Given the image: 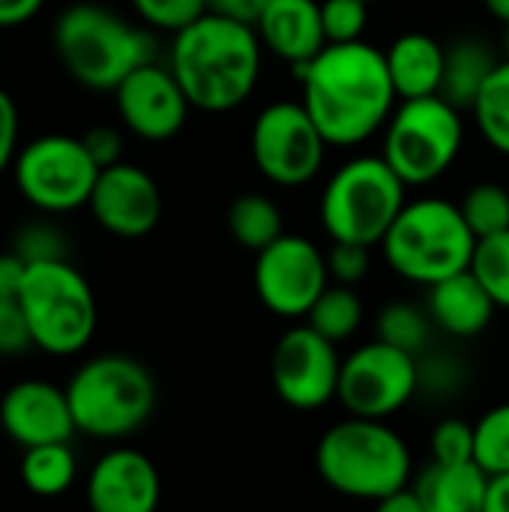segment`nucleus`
Segmentation results:
<instances>
[{
    "label": "nucleus",
    "instance_id": "f257e3e1",
    "mask_svg": "<svg viewBox=\"0 0 509 512\" xmlns=\"http://www.w3.org/2000/svg\"><path fill=\"white\" fill-rule=\"evenodd\" d=\"M303 108L330 147H357L384 132L399 105L387 57L369 42L327 45L318 57L297 66Z\"/></svg>",
    "mask_w": 509,
    "mask_h": 512
},
{
    "label": "nucleus",
    "instance_id": "f03ea898",
    "mask_svg": "<svg viewBox=\"0 0 509 512\" xmlns=\"http://www.w3.org/2000/svg\"><path fill=\"white\" fill-rule=\"evenodd\" d=\"M264 45L252 24L207 12L171 42L168 69L192 108L225 114L240 108L258 87Z\"/></svg>",
    "mask_w": 509,
    "mask_h": 512
},
{
    "label": "nucleus",
    "instance_id": "7ed1b4c3",
    "mask_svg": "<svg viewBox=\"0 0 509 512\" xmlns=\"http://www.w3.org/2000/svg\"><path fill=\"white\" fill-rule=\"evenodd\" d=\"M315 468L333 492L372 504L408 489L414 474L405 438L366 417L330 426L315 447Z\"/></svg>",
    "mask_w": 509,
    "mask_h": 512
},
{
    "label": "nucleus",
    "instance_id": "20e7f679",
    "mask_svg": "<svg viewBox=\"0 0 509 512\" xmlns=\"http://www.w3.org/2000/svg\"><path fill=\"white\" fill-rule=\"evenodd\" d=\"M63 69L90 90H117L138 66L153 60V36L99 3L66 6L51 30Z\"/></svg>",
    "mask_w": 509,
    "mask_h": 512
},
{
    "label": "nucleus",
    "instance_id": "39448f33",
    "mask_svg": "<svg viewBox=\"0 0 509 512\" xmlns=\"http://www.w3.org/2000/svg\"><path fill=\"white\" fill-rule=\"evenodd\" d=\"M381 249L393 273L432 288L471 267L477 237L459 204L447 198H417L402 207Z\"/></svg>",
    "mask_w": 509,
    "mask_h": 512
},
{
    "label": "nucleus",
    "instance_id": "423d86ee",
    "mask_svg": "<svg viewBox=\"0 0 509 512\" xmlns=\"http://www.w3.org/2000/svg\"><path fill=\"white\" fill-rule=\"evenodd\" d=\"M75 429L120 441L135 435L156 408V381L144 363L126 354H102L87 360L66 384Z\"/></svg>",
    "mask_w": 509,
    "mask_h": 512
},
{
    "label": "nucleus",
    "instance_id": "0eeeda50",
    "mask_svg": "<svg viewBox=\"0 0 509 512\" xmlns=\"http://www.w3.org/2000/svg\"><path fill=\"white\" fill-rule=\"evenodd\" d=\"M405 183L384 156L348 159L321 192V225L333 243L381 246L402 213Z\"/></svg>",
    "mask_w": 509,
    "mask_h": 512
},
{
    "label": "nucleus",
    "instance_id": "6e6552de",
    "mask_svg": "<svg viewBox=\"0 0 509 512\" xmlns=\"http://www.w3.org/2000/svg\"><path fill=\"white\" fill-rule=\"evenodd\" d=\"M18 300L39 351L51 357H72L90 345L99 321L96 297L81 270L66 258L30 264Z\"/></svg>",
    "mask_w": 509,
    "mask_h": 512
},
{
    "label": "nucleus",
    "instance_id": "1a4fd4ad",
    "mask_svg": "<svg viewBox=\"0 0 509 512\" xmlns=\"http://www.w3.org/2000/svg\"><path fill=\"white\" fill-rule=\"evenodd\" d=\"M465 144V120L444 96L405 99L384 126L381 156L405 186H429L441 180L459 159Z\"/></svg>",
    "mask_w": 509,
    "mask_h": 512
},
{
    "label": "nucleus",
    "instance_id": "9d476101",
    "mask_svg": "<svg viewBox=\"0 0 509 512\" xmlns=\"http://www.w3.org/2000/svg\"><path fill=\"white\" fill-rule=\"evenodd\" d=\"M15 186L27 204L42 213H69L90 204L99 165L75 135H39L24 144L12 162Z\"/></svg>",
    "mask_w": 509,
    "mask_h": 512
},
{
    "label": "nucleus",
    "instance_id": "9b49d317",
    "mask_svg": "<svg viewBox=\"0 0 509 512\" xmlns=\"http://www.w3.org/2000/svg\"><path fill=\"white\" fill-rule=\"evenodd\" d=\"M252 162L273 186H306L324 165L327 141L303 102H270L252 123Z\"/></svg>",
    "mask_w": 509,
    "mask_h": 512
},
{
    "label": "nucleus",
    "instance_id": "f8f14e48",
    "mask_svg": "<svg viewBox=\"0 0 509 512\" xmlns=\"http://www.w3.org/2000/svg\"><path fill=\"white\" fill-rule=\"evenodd\" d=\"M420 393V360L381 339L342 360L339 402L351 417L387 420Z\"/></svg>",
    "mask_w": 509,
    "mask_h": 512
},
{
    "label": "nucleus",
    "instance_id": "ddd939ff",
    "mask_svg": "<svg viewBox=\"0 0 509 512\" xmlns=\"http://www.w3.org/2000/svg\"><path fill=\"white\" fill-rule=\"evenodd\" d=\"M261 306L279 318H306L327 291V255L300 234H282L255 255L252 270Z\"/></svg>",
    "mask_w": 509,
    "mask_h": 512
},
{
    "label": "nucleus",
    "instance_id": "4468645a",
    "mask_svg": "<svg viewBox=\"0 0 509 512\" xmlns=\"http://www.w3.org/2000/svg\"><path fill=\"white\" fill-rule=\"evenodd\" d=\"M342 360L330 339L309 324L288 327L270 357L276 396L294 411H318L339 396Z\"/></svg>",
    "mask_w": 509,
    "mask_h": 512
},
{
    "label": "nucleus",
    "instance_id": "2eb2a0df",
    "mask_svg": "<svg viewBox=\"0 0 509 512\" xmlns=\"http://www.w3.org/2000/svg\"><path fill=\"white\" fill-rule=\"evenodd\" d=\"M114 105L123 126L144 141L174 138L186 126L192 108L174 72L156 60L138 66L117 84Z\"/></svg>",
    "mask_w": 509,
    "mask_h": 512
},
{
    "label": "nucleus",
    "instance_id": "dca6fc26",
    "mask_svg": "<svg viewBox=\"0 0 509 512\" xmlns=\"http://www.w3.org/2000/svg\"><path fill=\"white\" fill-rule=\"evenodd\" d=\"M93 219L114 237L138 240L147 237L162 219L159 183L132 162H117L99 171L90 195Z\"/></svg>",
    "mask_w": 509,
    "mask_h": 512
},
{
    "label": "nucleus",
    "instance_id": "f3484780",
    "mask_svg": "<svg viewBox=\"0 0 509 512\" xmlns=\"http://www.w3.org/2000/svg\"><path fill=\"white\" fill-rule=\"evenodd\" d=\"M0 429L21 450L69 444L78 432L66 390L48 381H18L0 399Z\"/></svg>",
    "mask_w": 509,
    "mask_h": 512
},
{
    "label": "nucleus",
    "instance_id": "a211bd4d",
    "mask_svg": "<svg viewBox=\"0 0 509 512\" xmlns=\"http://www.w3.org/2000/svg\"><path fill=\"white\" fill-rule=\"evenodd\" d=\"M162 501V480L150 456L132 447L102 453L87 477L90 512H156Z\"/></svg>",
    "mask_w": 509,
    "mask_h": 512
},
{
    "label": "nucleus",
    "instance_id": "6ab92c4d",
    "mask_svg": "<svg viewBox=\"0 0 509 512\" xmlns=\"http://www.w3.org/2000/svg\"><path fill=\"white\" fill-rule=\"evenodd\" d=\"M255 33L273 57L297 69L327 48L321 0H273L258 18Z\"/></svg>",
    "mask_w": 509,
    "mask_h": 512
},
{
    "label": "nucleus",
    "instance_id": "aec40b11",
    "mask_svg": "<svg viewBox=\"0 0 509 512\" xmlns=\"http://www.w3.org/2000/svg\"><path fill=\"white\" fill-rule=\"evenodd\" d=\"M495 309H498L495 300L486 294V288L477 282L471 270L432 285L429 300H426V312L432 324L456 339L480 336L492 324Z\"/></svg>",
    "mask_w": 509,
    "mask_h": 512
},
{
    "label": "nucleus",
    "instance_id": "412c9836",
    "mask_svg": "<svg viewBox=\"0 0 509 512\" xmlns=\"http://www.w3.org/2000/svg\"><path fill=\"white\" fill-rule=\"evenodd\" d=\"M444 54L447 48L423 30H408L390 42L384 57H387V72H390L399 102L441 93Z\"/></svg>",
    "mask_w": 509,
    "mask_h": 512
},
{
    "label": "nucleus",
    "instance_id": "4be33fe9",
    "mask_svg": "<svg viewBox=\"0 0 509 512\" xmlns=\"http://www.w3.org/2000/svg\"><path fill=\"white\" fill-rule=\"evenodd\" d=\"M411 489L423 512H483L489 474L477 462H465V465L432 462L417 474Z\"/></svg>",
    "mask_w": 509,
    "mask_h": 512
},
{
    "label": "nucleus",
    "instance_id": "5701e85b",
    "mask_svg": "<svg viewBox=\"0 0 509 512\" xmlns=\"http://www.w3.org/2000/svg\"><path fill=\"white\" fill-rule=\"evenodd\" d=\"M498 63L501 60L495 57L489 42L477 36L456 39L444 54V81L438 96H444L459 111H471V105L477 102L483 84L498 69Z\"/></svg>",
    "mask_w": 509,
    "mask_h": 512
},
{
    "label": "nucleus",
    "instance_id": "b1692460",
    "mask_svg": "<svg viewBox=\"0 0 509 512\" xmlns=\"http://www.w3.org/2000/svg\"><path fill=\"white\" fill-rule=\"evenodd\" d=\"M228 234L237 246L258 255L261 249H267L285 234L282 210L267 195H255V192L240 195L228 207Z\"/></svg>",
    "mask_w": 509,
    "mask_h": 512
},
{
    "label": "nucleus",
    "instance_id": "393cba45",
    "mask_svg": "<svg viewBox=\"0 0 509 512\" xmlns=\"http://www.w3.org/2000/svg\"><path fill=\"white\" fill-rule=\"evenodd\" d=\"M78 462L69 444L30 447L21 456V483L36 498H60L75 483Z\"/></svg>",
    "mask_w": 509,
    "mask_h": 512
},
{
    "label": "nucleus",
    "instance_id": "a878e982",
    "mask_svg": "<svg viewBox=\"0 0 509 512\" xmlns=\"http://www.w3.org/2000/svg\"><path fill=\"white\" fill-rule=\"evenodd\" d=\"M363 315H366V309H363L360 294L348 285L330 282L327 291L315 300L312 312L306 315V324L312 330H318L324 339H330L333 345H339L360 330Z\"/></svg>",
    "mask_w": 509,
    "mask_h": 512
},
{
    "label": "nucleus",
    "instance_id": "bb28decb",
    "mask_svg": "<svg viewBox=\"0 0 509 512\" xmlns=\"http://www.w3.org/2000/svg\"><path fill=\"white\" fill-rule=\"evenodd\" d=\"M471 114L486 144L495 153L509 156V60H501L489 75L477 102L471 105Z\"/></svg>",
    "mask_w": 509,
    "mask_h": 512
},
{
    "label": "nucleus",
    "instance_id": "cd10ccee",
    "mask_svg": "<svg viewBox=\"0 0 509 512\" xmlns=\"http://www.w3.org/2000/svg\"><path fill=\"white\" fill-rule=\"evenodd\" d=\"M375 333H378L381 342L420 357L426 351V345H429V336H432V318H429V312L396 300V303H387L378 312Z\"/></svg>",
    "mask_w": 509,
    "mask_h": 512
},
{
    "label": "nucleus",
    "instance_id": "c85d7f7f",
    "mask_svg": "<svg viewBox=\"0 0 509 512\" xmlns=\"http://www.w3.org/2000/svg\"><path fill=\"white\" fill-rule=\"evenodd\" d=\"M459 210H462V216H465V222L477 240L501 234L509 228V186L507 183H492V180L474 183L465 192Z\"/></svg>",
    "mask_w": 509,
    "mask_h": 512
},
{
    "label": "nucleus",
    "instance_id": "c756f323",
    "mask_svg": "<svg viewBox=\"0 0 509 512\" xmlns=\"http://www.w3.org/2000/svg\"><path fill=\"white\" fill-rule=\"evenodd\" d=\"M474 462L489 474H509V402L489 408L474 423Z\"/></svg>",
    "mask_w": 509,
    "mask_h": 512
},
{
    "label": "nucleus",
    "instance_id": "7c9ffc66",
    "mask_svg": "<svg viewBox=\"0 0 509 512\" xmlns=\"http://www.w3.org/2000/svg\"><path fill=\"white\" fill-rule=\"evenodd\" d=\"M468 270L477 276L498 309H509V228L477 240Z\"/></svg>",
    "mask_w": 509,
    "mask_h": 512
},
{
    "label": "nucleus",
    "instance_id": "2f4dec72",
    "mask_svg": "<svg viewBox=\"0 0 509 512\" xmlns=\"http://www.w3.org/2000/svg\"><path fill=\"white\" fill-rule=\"evenodd\" d=\"M135 15L150 27L177 36L210 12L207 0H132Z\"/></svg>",
    "mask_w": 509,
    "mask_h": 512
},
{
    "label": "nucleus",
    "instance_id": "473e14b6",
    "mask_svg": "<svg viewBox=\"0 0 509 512\" xmlns=\"http://www.w3.org/2000/svg\"><path fill=\"white\" fill-rule=\"evenodd\" d=\"M321 21L327 45L360 42L369 24V3L363 0H321Z\"/></svg>",
    "mask_w": 509,
    "mask_h": 512
},
{
    "label": "nucleus",
    "instance_id": "72a5a7b5",
    "mask_svg": "<svg viewBox=\"0 0 509 512\" xmlns=\"http://www.w3.org/2000/svg\"><path fill=\"white\" fill-rule=\"evenodd\" d=\"M432 462L441 465H465L474 462V423H465L459 417L441 420L429 435Z\"/></svg>",
    "mask_w": 509,
    "mask_h": 512
},
{
    "label": "nucleus",
    "instance_id": "f704fd0d",
    "mask_svg": "<svg viewBox=\"0 0 509 512\" xmlns=\"http://www.w3.org/2000/svg\"><path fill=\"white\" fill-rule=\"evenodd\" d=\"M12 252L21 255L27 264L36 261H63L66 258V240L57 228H51L48 222H33L27 228L18 231Z\"/></svg>",
    "mask_w": 509,
    "mask_h": 512
},
{
    "label": "nucleus",
    "instance_id": "c9c22d12",
    "mask_svg": "<svg viewBox=\"0 0 509 512\" xmlns=\"http://www.w3.org/2000/svg\"><path fill=\"white\" fill-rule=\"evenodd\" d=\"M369 267H372L369 246L333 243L327 252V273H330V282H336V285L357 288L369 276Z\"/></svg>",
    "mask_w": 509,
    "mask_h": 512
},
{
    "label": "nucleus",
    "instance_id": "e433bc0d",
    "mask_svg": "<svg viewBox=\"0 0 509 512\" xmlns=\"http://www.w3.org/2000/svg\"><path fill=\"white\" fill-rule=\"evenodd\" d=\"M36 348L21 300H0V357H18Z\"/></svg>",
    "mask_w": 509,
    "mask_h": 512
},
{
    "label": "nucleus",
    "instance_id": "4c0bfd02",
    "mask_svg": "<svg viewBox=\"0 0 509 512\" xmlns=\"http://www.w3.org/2000/svg\"><path fill=\"white\" fill-rule=\"evenodd\" d=\"M18 132H21V123H18V105L15 99L0 87V174L12 168L15 156H18Z\"/></svg>",
    "mask_w": 509,
    "mask_h": 512
},
{
    "label": "nucleus",
    "instance_id": "58836bf2",
    "mask_svg": "<svg viewBox=\"0 0 509 512\" xmlns=\"http://www.w3.org/2000/svg\"><path fill=\"white\" fill-rule=\"evenodd\" d=\"M81 141H84L87 153L93 156V162L99 168H111V165L123 162V138H120L117 129H111V126H93V129H87L81 135Z\"/></svg>",
    "mask_w": 509,
    "mask_h": 512
},
{
    "label": "nucleus",
    "instance_id": "ea45409f",
    "mask_svg": "<svg viewBox=\"0 0 509 512\" xmlns=\"http://www.w3.org/2000/svg\"><path fill=\"white\" fill-rule=\"evenodd\" d=\"M27 261L21 255H15L12 249L9 252H0V300H18L21 297V288H24V279H27Z\"/></svg>",
    "mask_w": 509,
    "mask_h": 512
},
{
    "label": "nucleus",
    "instance_id": "a19ab883",
    "mask_svg": "<svg viewBox=\"0 0 509 512\" xmlns=\"http://www.w3.org/2000/svg\"><path fill=\"white\" fill-rule=\"evenodd\" d=\"M273 0H207L210 12L216 15H225V18H234L240 24H258V18L264 15V9L270 6Z\"/></svg>",
    "mask_w": 509,
    "mask_h": 512
},
{
    "label": "nucleus",
    "instance_id": "79ce46f5",
    "mask_svg": "<svg viewBox=\"0 0 509 512\" xmlns=\"http://www.w3.org/2000/svg\"><path fill=\"white\" fill-rule=\"evenodd\" d=\"M45 0H0V30L21 27L39 15Z\"/></svg>",
    "mask_w": 509,
    "mask_h": 512
},
{
    "label": "nucleus",
    "instance_id": "37998d69",
    "mask_svg": "<svg viewBox=\"0 0 509 512\" xmlns=\"http://www.w3.org/2000/svg\"><path fill=\"white\" fill-rule=\"evenodd\" d=\"M483 512H509V474L489 477V492H486Z\"/></svg>",
    "mask_w": 509,
    "mask_h": 512
},
{
    "label": "nucleus",
    "instance_id": "c03bdc74",
    "mask_svg": "<svg viewBox=\"0 0 509 512\" xmlns=\"http://www.w3.org/2000/svg\"><path fill=\"white\" fill-rule=\"evenodd\" d=\"M372 512H423V507H420V501H417L414 489L408 486V489H402V492H396V495H390V498L378 501Z\"/></svg>",
    "mask_w": 509,
    "mask_h": 512
},
{
    "label": "nucleus",
    "instance_id": "a18cd8bd",
    "mask_svg": "<svg viewBox=\"0 0 509 512\" xmlns=\"http://www.w3.org/2000/svg\"><path fill=\"white\" fill-rule=\"evenodd\" d=\"M483 3H486V9H489L498 21L509 24V0H483Z\"/></svg>",
    "mask_w": 509,
    "mask_h": 512
},
{
    "label": "nucleus",
    "instance_id": "49530a36",
    "mask_svg": "<svg viewBox=\"0 0 509 512\" xmlns=\"http://www.w3.org/2000/svg\"><path fill=\"white\" fill-rule=\"evenodd\" d=\"M504 54H507L504 60H509V24H507V33H504Z\"/></svg>",
    "mask_w": 509,
    "mask_h": 512
},
{
    "label": "nucleus",
    "instance_id": "de8ad7c7",
    "mask_svg": "<svg viewBox=\"0 0 509 512\" xmlns=\"http://www.w3.org/2000/svg\"><path fill=\"white\" fill-rule=\"evenodd\" d=\"M363 3H369V6H372V3H381V0H363Z\"/></svg>",
    "mask_w": 509,
    "mask_h": 512
},
{
    "label": "nucleus",
    "instance_id": "09e8293b",
    "mask_svg": "<svg viewBox=\"0 0 509 512\" xmlns=\"http://www.w3.org/2000/svg\"><path fill=\"white\" fill-rule=\"evenodd\" d=\"M0 57H3V48H0Z\"/></svg>",
    "mask_w": 509,
    "mask_h": 512
},
{
    "label": "nucleus",
    "instance_id": "8fccbe9b",
    "mask_svg": "<svg viewBox=\"0 0 509 512\" xmlns=\"http://www.w3.org/2000/svg\"><path fill=\"white\" fill-rule=\"evenodd\" d=\"M507 186H509V183H507Z\"/></svg>",
    "mask_w": 509,
    "mask_h": 512
}]
</instances>
